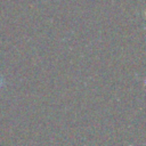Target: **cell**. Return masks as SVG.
Here are the masks:
<instances>
[{
  "label": "cell",
  "mask_w": 146,
  "mask_h": 146,
  "mask_svg": "<svg viewBox=\"0 0 146 146\" xmlns=\"http://www.w3.org/2000/svg\"><path fill=\"white\" fill-rule=\"evenodd\" d=\"M2 83H3V81H2V78H1V75H0V89H1V87H2Z\"/></svg>",
  "instance_id": "1"
}]
</instances>
